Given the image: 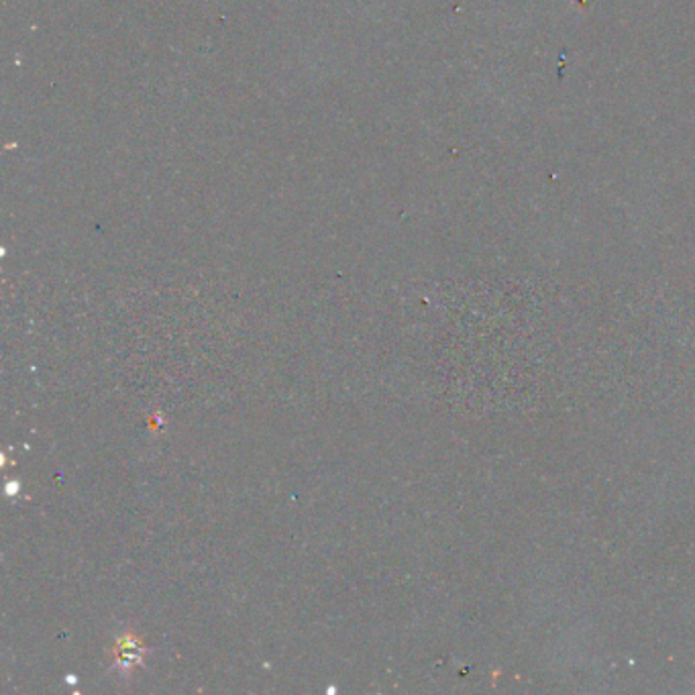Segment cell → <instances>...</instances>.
<instances>
[{
    "label": "cell",
    "mask_w": 695,
    "mask_h": 695,
    "mask_svg": "<svg viewBox=\"0 0 695 695\" xmlns=\"http://www.w3.org/2000/svg\"><path fill=\"white\" fill-rule=\"evenodd\" d=\"M147 648L143 646V642L135 637L133 632H126L116 640L115 646V667L116 671L129 673L133 671V667L143 665V657H145Z\"/></svg>",
    "instance_id": "6da1fadb"
}]
</instances>
